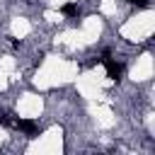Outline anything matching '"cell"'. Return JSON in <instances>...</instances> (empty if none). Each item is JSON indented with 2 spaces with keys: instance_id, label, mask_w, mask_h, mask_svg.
Listing matches in <instances>:
<instances>
[{
  "instance_id": "3957f363",
  "label": "cell",
  "mask_w": 155,
  "mask_h": 155,
  "mask_svg": "<svg viewBox=\"0 0 155 155\" xmlns=\"http://www.w3.org/2000/svg\"><path fill=\"white\" fill-rule=\"evenodd\" d=\"M63 15H78V5H75V2L63 5Z\"/></svg>"
},
{
  "instance_id": "7a4b0ae2",
  "label": "cell",
  "mask_w": 155,
  "mask_h": 155,
  "mask_svg": "<svg viewBox=\"0 0 155 155\" xmlns=\"http://www.w3.org/2000/svg\"><path fill=\"white\" fill-rule=\"evenodd\" d=\"M15 128L24 131L27 136H34V133H36V124H34V121H24V119H17V121H15Z\"/></svg>"
},
{
  "instance_id": "277c9868",
  "label": "cell",
  "mask_w": 155,
  "mask_h": 155,
  "mask_svg": "<svg viewBox=\"0 0 155 155\" xmlns=\"http://www.w3.org/2000/svg\"><path fill=\"white\" fill-rule=\"evenodd\" d=\"M128 2H133V0H128Z\"/></svg>"
},
{
  "instance_id": "6da1fadb",
  "label": "cell",
  "mask_w": 155,
  "mask_h": 155,
  "mask_svg": "<svg viewBox=\"0 0 155 155\" xmlns=\"http://www.w3.org/2000/svg\"><path fill=\"white\" fill-rule=\"evenodd\" d=\"M102 63L107 65V75H109L111 80H119V78H121V70H124V68H121V63H114V61H111L109 51H104V56H102Z\"/></svg>"
}]
</instances>
